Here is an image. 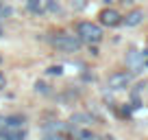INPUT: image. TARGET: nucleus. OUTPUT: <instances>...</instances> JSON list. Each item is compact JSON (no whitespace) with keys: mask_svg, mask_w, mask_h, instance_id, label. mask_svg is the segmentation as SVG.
Masks as SVG:
<instances>
[{"mask_svg":"<svg viewBox=\"0 0 148 140\" xmlns=\"http://www.w3.org/2000/svg\"><path fill=\"white\" fill-rule=\"evenodd\" d=\"M129 83H131V75L129 72H116V75H111L109 81H107V85H109L111 90H122Z\"/></svg>","mask_w":148,"mask_h":140,"instance_id":"obj_3","label":"nucleus"},{"mask_svg":"<svg viewBox=\"0 0 148 140\" xmlns=\"http://www.w3.org/2000/svg\"><path fill=\"white\" fill-rule=\"evenodd\" d=\"M48 11H59V5L55 0H48Z\"/></svg>","mask_w":148,"mask_h":140,"instance_id":"obj_11","label":"nucleus"},{"mask_svg":"<svg viewBox=\"0 0 148 140\" xmlns=\"http://www.w3.org/2000/svg\"><path fill=\"white\" fill-rule=\"evenodd\" d=\"M129 64L135 68V72L142 68V57H139V53H137V51H131V53H129Z\"/></svg>","mask_w":148,"mask_h":140,"instance_id":"obj_7","label":"nucleus"},{"mask_svg":"<svg viewBox=\"0 0 148 140\" xmlns=\"http://www.w3.org/2000/svg\"><path fill=\"white\" fill-rule=\"evenodd\" d=\"M81 140H98V138H96V136H92V134H83V136H81Z\"/></svg>","mask_w":148,"mask_h":140,"instance_id":"obj_13","label":"nucleus"},{"mask_svg":"<svg viewBox=\"0 0 148 140\" xmlns=\"http://www.w3.org/2000/svg\"><path fill=\"white\" fill-rule=\"evenodd\" d=\"M2 138H5V140H24V131L5 127V129H2Z\"/></svg>","mask_w":148,"mask_h":140,"instance_id":"obj_6","label":"nucleus"},{"mask_svg":"<svg viewBox=\"0 0 148 140\" xmlns=\"http://www.w3.org/2000/svg\"><path fill=\"white\" fill-rule=\"evenodd\" d=\"M55 48H59L61 53H76L81 48V40L74 37V35H59V37L52 40Z\"/></svg>","mask_w":148,"mask_h":140,"instance_id":"obj_2","label":"nucleus"},{"mask_svg":"<svg viewBox=\"0 0 148 140\" xmlns=\"http://www.w3.org/2000/svg\"><path fill=\"white\" fill-rule=\"evenodd\" d=\"M5 83H7V81H5V75H0V90L5 88Z\"/></svg>","mask_w":148,"mask_h":140,"instance_id":"obj_15","label":"nucleus"},{"mask_svg":"<svg viewBox=\"0 0 148 140\" xmlns=\"http://www.w3.org/2000/svg\"><path fill=\"white\" fill-rule=\"evenodd\" d=\"M72 5L76 7V9H83V7H85V2H83V0H72Z\"/></svg>","mask_w":148,"mask_h":140,"instance_id":"obj_12","label":"nucleus"},{"mask_svg":"<svg viewBox=\"0 0 148 140\" xmlns=\"http://www.w3.org/2000/svg\"><path fill=\"white\" fill-rule=\"evenodd\" d=\"M48 75H61V66H52V68H48Z\"/></svg>","mask_w":148,"mask_h":140,"instance_id":"obj_10","label":"nucleus"},{"mask_svg":"<svg viewBox=\"0 0 148 140\" xmlns=\"http://www.w3.org/2000/svg\"><path fill=\"white\" fill-rule=\"evenodd\" d=\"M28 7H31L33 11H37V9H39V7H37V0H28Z\"/></svg>","mask_w":148,"mask_h":140,"instance_id":"obj_14","label":"nucleus"},{"mask_svg":"<svg viewBox=\"0 0 148 140\" xmlns=\"http://www.w3.org/2000/svg\"><path fill=\"white\" fill-rule=\"evenodd\" d=\"M102 22L109 24V26H116V24H120V15L116 13V11H102Z\"/></svg>","mask_w":148,"mask_h":140,"instance_id":"obj_5","label":"nucleus"},{"mask_svg":"<svg viewBox=\"0 0 148 140\" xmlns=\"http://www.w3.org/2000/svg\"><path fill=\"white\" fill-rule=\"evenodd\" d=\"M79 35H81V40H85V42H89V44H96V42L102 40L100 26H96V24H92V22H81L79 24Z\"/></svg>","mask_w":148,"mask_h":140,"instance_id":"obj_1","label":"nucleus"},{"mask_svg":"<svg viewBox=\"0 0 148 140\" xmlns=\"http://www.w3.org/2000/svg\"><path fill=\"white\" fill-rule=\"evenodd\" d=\"M24 123V118H20V116H9L7 118V127H20Z\"/></svg>","mask_w":148,"mask_h":140,"instance_id":"obj_9","label":"nucleus"},{"mask_svg":"<svg viewBox=\"0 0 148 140\" xmlns=\"http://www.w3.org/2000/svg\"><path fill=\"white\" fill-rule=\"evenodd\" d=\"M144 20V11H139V9H135V11H131L129 15H126V26H137L139 22Z\"/></svg>","mask_w":148,"mask_h":140,"instance_id":"obj_4","label":"nucleus"},{"mask_svg":"<svg viewBox=\"0 0 148 140\" xmlns=\"http://www.w3.org/2000/svg\"><path fill=\"white\" fill-rule=\"evenodd\" d=\"M72 123H83V125H87V123H92V116H87V114H76V116H72Z\"/></svg>","mask_w":148,"mask_h":140,"instance_id":"obj_8","label":"nucleus"}]
</instances>
